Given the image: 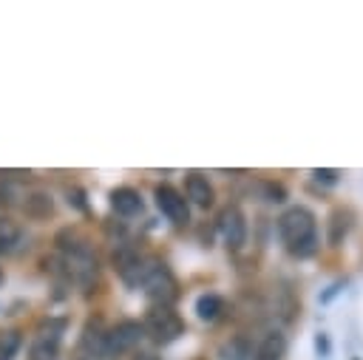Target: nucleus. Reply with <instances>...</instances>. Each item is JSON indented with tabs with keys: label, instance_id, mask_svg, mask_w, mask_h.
Segmentation results:
<instances>
[{
	"label": "nucleus",
	"instance_id": "obj_9",
	"mask_svg": "<svg viewBox=\"0 0 363 360\" xmlns=\"http://www.w3.org/2000/svg\"><path fill=\"white\" fill-rule=\"evenodd\" d=\"M153 196H156V207L162 210V215H164L170 224L184 227V224L190 221V204H187L184 193H179V190L170 187V184H159Z\"/></svg>",
	"mask_w": 363,
	"mask_h": 360
},
{
	"label": "nucleus",
	"instance_id": "obj_7",
	"mask_svg": "<svg viewBox=\"0 0 363 360\" xmlns=\"http://www.w3.org/2000/svg\"><path fill=\"white\" fill-rule=\"evenodd\" d=\"M142 337H145L142 323H136V320H119L105 334V357H122V354L133 351Z\"/></svg>",
	"mask_w": 363,
	"mask_h": 360
},
{
	"label": "nucleus",
	"instance_id": "obj_15",
	"mask_svg": "<svg viewBox=\"0 0 363 360\" xmlns=\"http://www.w3.org/2000/svg\"><path fill=\"white\" fill-rule=\"evenodd\" d=\"M23 241V230L11 218H0V252H14Z\"/></svg>",
	"mask_w": 363,
	"mask_h": 360
},
{
	"label": "nucleus",
	"instance_id": "obj_6",
	"mask_svg": "<svg viewBox=\"0 0 363 360\" xmlns=\"http://www.w3.org/2000/svg\"><path fill=\"white\" fill-rule=\"evenodd\" d=\"M216 230H218V235H221L227 249H241L244 241H247V218H244L241 207L238 204L221 207V213L216 218Z\"/></svg>",
	"mask_w": 363,
	"mask_h": 360
},
{
	"label": "nucleus",
	"instance_id": "obj_5",
	"mask_svg": "<svg viewBox=\"0 0 363 360\" xmlns=\"http://www.w3.org/2000/svg\"><path fill=\"white\" fill-rule=\"evenodd\" d=\"M62 332H65V320H45L40 323V329L31 337L28 346V360H60V349H62Z\"/></svg>",
	"mask_w": 363,
	"mask_h": 360
},
{
	"label": "nucleus",
	"instance_id": "obj_4",
	"mask_svg": "<svg viewBox=\"0 0 363 360\" xmlns=\"http://www.w3.org/2000/svg\"><path fill=\"white\" fill-rule=\"evenodd\" d=\"M142 332L156 346H167L184 334V320L173 312V306H150L142 320Z\"/></svg>",
	"mask_w": 363,
	"mask_h": 360
},
{
	"label": "nucleus",
	"instance_id": "obj_14",
	"mask_svg": "<svg viewBox=\"0 0 363 360\" xmlns=\"http://www.w3.org/2000/svg\"><path fill=\"white\" fill-rule=\"evenodd\" d=\"M221 312H224V300L218 295L204 292V295L196 298V315H199V320H216Z\"/></svg>",
	"mask_w": 363,
	"mask_h": 360
},
{
	"label": "nucleus",
	"instance_id": "obj_17",
	"mask_svg": "<svg viewBox=\"0 0 363 360\" xmlns=\"http://www.w3.org/2000/svg\"><path fill=\"white\" fill-rule=\"evenodd\" d=\"M337 170H332V167H318V170H312V179L318 181V184H337Z\"/></svg>",
	"mask_w": 363,
	"mask_h": 360
},
{
	"label": "nucleus",
	"instance_id": "obj_13",
	"mask_svg": "<svg viewBox=\"0 0 363 360\" xmlns=\"http://www.w3.org/2000/svg\"><path fill=\"white\" fill-rule=\"evenodd\" d=\"M284 354H286V337H284L281 332H269V334L258 343L252 360H284Z\"/></svg>",
	"mask_w": 363,
	"mask_h": 360
},
{
	"label": "nucleus",
	"instance_id": "obj_18",
	"mask_svg": "<svg viewBox=\"0 0 363 360\" xmlns=\"http://www.w3.org/2000/svg\"><path fill=\"white\" fill-rule=\"evenodd\" d=\"M315 351H318V357H329V337L323 332L315 334Z\"/></svg>",
	"mask_w": 363,
	"mask_h": 360
},
{
	"label": "nucleus",
	"instance_id": "obj_8",
	"mask_svg": "<svg viewBox=\"0 0 363 360\" xmlns=\"http://www.w3.org/2000/svg\"><path fill=\"white\" fill-rule=\"evenodd\" d=\"M105 334H108L105 323L99 317H91L82 326V334L74 349V360H105Z\"/></svg>",
	"mask_w": 363,
	"mask_h": 360
},
{
	"label": "nucleus",
	"instance_id": "obj_16",
	"mask_svg": "<svg viewBox=\"0 0 363 360\" xmlns=\"http://www.w3.org/2000/svg\"><path fill=\"white\" fill-rule=\"evenodd\" d=\"M23 337L17 329H0V360H11L20 349Z\"/></svg>",
	"mask_w": 363,
	"mask_h": 360
},
{
	"label": "nucleus",
	"instance_id": "obj_11",
	"mask_svg": "<svg viewBox=\"0 0 363 360\" xmlns=\"http://www.w3.org/2000/svg\"><path fill=\"white\" fill-rule=\"evenodd\" d=\"M111 210L122 218L139 215L142 213V196L133 187H116V190H111Z\"/></svg>",
	"mask_w": 363,
	"mask_h": 360
},
{
	"label": "nucleus",
	"instance_id": "obj_12",
	"mask_svg": "<svg viewBox=\"0 0 363 360\" xmlns=\"http://www.w3.org/2000/svg\"><path fill=\"white\" fill-rule=\"evenodd\" d=\"M352 210H346V207H337V210H332V215H329V224H326V241L332 244V247H337V244H343V238L349 235V230H352Z\"/></svg>",
	"mask_w": 363,
	"mask_h": 360
},
{
	"label": "nucleus",
	"instance_id": "obj_10",
	"mask_svg": "<svg viewBox=\"0 0 363 360\" xmlns=\"http://www.w3.org/2000/svg\"><path fill=\"white\" fill-rule=\"evenodd\" d=\"M184 196H187V204H196V207H201V210L213 207V201H216V190H213V184L207 181V176H201V173H190V176H187V181H184Z\"/></svg>",
	"mask_w": 363,
	"mask_h": 360
},
{
	"label": "nucleus",
	"instance_id": "obj_1",
	"mask_svg": "<svg viewBox=\"0 0 363 360\" xmlns=\"http://www.w3.org/2000/svg\"><path fill=\"white\" fill-rule=\"evenodd\" d=\"M278 238L292 258H309L318 252V218L309 207L295 204L278 215Z\"/></svg>",
	"mask_w": 363,
	"mask_h": 360
},
{
	"label": "nucleus",
	"instance_id": "obj_2",
	"mask_svg": "<svg viewBox=\"0 0 363 360\" xmlns=\"http://www.w3.org/2000/svg\"><path fill=\"white\" fill-rule=\"evenodd\" d=\"M71 241H60V252H62V269L68 275V281L79 283L82 289H91L96 283V272H99V264H96V255L94 249L88 247V241L77 238L74 232H68Z\"/></svg>",
	"mask_w": 363,
	"mask_h": 360
},
{
	"label": "nucleus",
	"instance_id": "obj_19",
	"mask_svg": "<svg viewBox=\"0 0 363 360\" xmlns=\"http://www.w3.org/2000/svg\"><path fill=\"white\" fill-rule=\"evenodd\" d=\"M133 360H159V357L150 354V351H139V354H133Z\"/></svg>",
	"mask_w": 363,
	"mask_h": 360
},
{
	"label": "nucleus",
	"instance_id": "obj_3",
	"mask_svg": "<svg viewBox=\"0 0 363 360\" xmlns=\"http://www.w3.org/2000/svg\"><path fill=\"white\" fill-rule=\"evenodd\" d=\"M136 286H142L145 295L150 300H156V306H170L179 298V281L170 272V266L164 261H159V258H147L145 261Z\"/></svg>",
	"mask_w": 363,
	"mask_h": 360
}]
</instances>
